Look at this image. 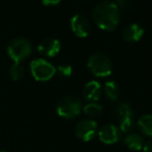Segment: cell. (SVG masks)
Wrapping results in <instances>:
<instances>
[{
    "instance_id": "cell-11",
    "label": "cell",
    "mask_w": 152,
    "mask_h": 152,
    "mask_svg": "<svg viewBox=\"0 0 152 152\" xmlns=\"http://www.w3.org/2000/svg\"><path fill=\"white\" fill-rule=\"evenodd\" d=\"M143 35H144V29L141 25L137 23L128 24L122 30V38L124 42H129V44L139 42L143 37Z\"/></svg>"
},
{
    "instance_id": "cell-9",
    "label": "cell",
    "mask_w": 152,
    "mask_h": 152,
    "mask_svg": "<svg viewBox=\"0 0 152 152\" xmlns=\"http://www.w3.org/2000/svg\"><path fill=\"white\" fill-rule=\"evenodd\" d=\"M60 42L56 38L47 37L38 44L37 50L42 55L47 57H55L60 52Z\"/></svg>"
},
{
    "instance_id": "cell-4",
    "label": "cell",
    "mask_w": 152,
    "mask_h": 152,
    "mask_svg": "<svg viewBox=\"0 0 152 152\" xmlns=\"http://www.w3.org/2000/svg\"><path fill=\"white\" fill-rule=\"evenodd\" d=\"M82 102L78 97L72 95L64 96L58 102L56 107L57 114L62 118L72 119L79 116L82 112Z\"/></svg>"
},
{
    "instance_id": "cell-7",
    "label": "cell",
    "mask_w": 152,
    "mask_h": 152,
    "mask_svg": "<svg viewBox=\"0 0 152 152\" xmlns=\"http://www.w3.org/2000/svg\"><path fill=\"white\" fill-rule=\"evenodd\" d=\"M75 134L80 140L88 142L97 134V123L92 119H82L77 123L75 127Z\"/></svg>"
},
{
    "instance_id": "cell-14",
    "label": "cell",
    "mask_w": 152,
    "mask_h": 152,
    "mask_svg": "<svg viewBox=\"0 0 152 152\" xmlns=\"http://www.w3.org/2000/svg\"><path fill=\"white\" fill-rule=\"evenodd\" d=\"M138 127L141 132L152 137V115H143L138 120Z\"/></svg>"
},
{
    "instance_id": "cell-13",
    "label": "cell",
    "mask_w": 152,
    "mask_h": 152,
    "mask_svg": "<svg viewBox=\"0 0 152 152\" xmlns=\"http://www.w3.org/2000/svg\"><path fill=\"white\" fill-rule=\"evenodd\" d=\"M124 144L130 150L140 151L144 148V139L139 134H129L124 139Z\"/></svg>"
},
{
    "instance_id": "cell-12",
    "label": "cell",
    "mask_w": 152,
    "mask_h": 152,
    "mask_svg": "<svg viewBox=\"0 0 152 152\" xmlns=\"http://www.w3.org/2000/svg\"><path fill=\"white\" fill-rule=\"evenodd\" d=\"M102 86L97 81H90L86 83L83 88V96L87 102H95L102 95Z\"/></svg>"
},
{
    "instance_id": "cell-23",
    "label": "cell",
    "mask_w": 152,
    "mask_h": 152,
    "mask_svg": "<svg viewBox=\"0 0 152 152\" xmlns=\"http://www.w3.org/2000/svg\"><path fill=\"white\" fill-rule=\"evenodd\" d=\"M0 152H6V151H0Z\"/></svg>"
},
{
    "instance_id": "cell-2",
    "label": "cell",
    "mask_w": 152,
    "mask_h": 152,
    "mask_svg": "<svg viewBox=\"0 0 152 152\" xmlns=\"http://www.w3.org/2000/svg\"><path fill=\"white\" fill-rule=\"evenodd\" d=\"M87 67L92 75L98 78L108 77L112 72V62L106 54L100 52L93 53L87 61Z\"/></svg>"
},
{
    "instance_id": "cell-16",
    "label": "cell",
    "mask_w": 152,
    "mask_h": 152,
    "mask_svg": "<svg viewBox=\"0 0 152 152\" xmlns=\"http://www.w3.org/2000/svg\"><path fill=\"white\" fill-rule=\"evenodd\" d=\"M83 112L90 118H95L98 117L102 112V108L100 104H98L97 102H88L87 104H85L83 107Z\"/></svg>"
},
{
    "instance_id": "cell-20",
    "label": "cell",
    "mask_w": 152,
    "mask_h": 152,
    "mask_svg": "<svg viewBox=\"0 0 152 152\" xmlns=\"http://www.w3.org/2000/svg\"><path fill=\"white\" fill-rule=\"evenodd\" d=\"M61 0H42V4L46 6H53V5H57V4L60 2Z\"/></svg>"
},
{
    "instance_id": "cell-22",
    "label": "cell",
    "mask_w": 152,
    "mask_h": 152,
    "mask_svg": "<svg viewBox=\"0 0 152 152\" xmlns=\"http://www.w3.org/2000/svg\"><path fill=\"white\" fill-rule=\"evenodd\" d=\"M102 1H109V0H102Z\"/></svg>"
},
{
    "instance_id": "cell-8",
    "label": "cell",
    "mask_w": 152,
    "mask_h": 152,
    "mask_svg": "<svg viewBox=\"0 0 152 152\" xmlns=\"http://www.w3.org/2000/svg\"><path fill=\"white\" fill-rule=\"evenodd\" d=\"M70 28L78 37H87L91 32V24L85 16L77 14L70 19Z\"/></svg>"
},
{
    "instance_id": "cell-17",
    "label": "cell",
    "mask_w": 152,
    "mask_h": 152,
    "mask_svg": "<svg viewBox=\"0 0 152 152\" xmlns=\"http://www.w3.org/2000/svg\"><path fill=\"white\" fill-rule=\"evenodd\" d=\"M25 68L19 62H15L10 68V76L14 81H19L24 77Z\"/></svg>"
},
{
    "instance_id": "cell-15",
    "label": "cell",
    "mask_w": 152,
    "mask_h": 152,
    "mask_svg": "<svg viewBox=\"0 0 152 152\" xmlns=\"http://www.w3.org/2000/svg\"><path fill=\"white\" fill-rule=\"evenodd\" d=\"M119 86L114 81H108L104 84V94L110 100H116L119 96Z\"/></svg>"
},
{
    "instance_id": "cell-18",
    "label": "cell",
    "mask_w": 152,
    "mask_h": 152,
    "mask_svg": "<svg viewBox=\"0 0 152 152\" xmlns=\"http://www.w3.org/2000/svg\"><path fill=\"white\" fill-rule=\"evenodd\" d=\"M56 72L61 78H69L72 74V67L68 64H60L56 68Z\"/></svg>"
},
{
    "instance_id": "cell-21",
    "label": "cell",
    "mask_w": 152,
    "mask_h": 152,
    "mask_svg": "<svg viewBox=\"0 0 152 152\" xmlns=\"http://www.w3.org/2000/svg\"><path fill=\"white\" fill-rule=\"evenodd\" d=\"M143 151H144V152H152V140L149 141L146 145H144Z\"/></svg>"
},
{
    "instance_id": "cell-6",
    "label": "cell",
    "mask_w": 152,
    "mask_h": 152,
    "mask_svg": "<svg viewBox=\"0 0 152 152\" xmlns=\"http://www.w3.org/2000/svg\"><path fill=\"white\" fill-rule=\"evenodd\" d=\"M115 113L119 120V126L122 132L127 134L134 127V114L130 106L125 102H121L117 104L115 108Z\"/></svg>"
},
{
    "instance_id": "cell-10",
    "label": "cell",
    "mask_w": 152,
    "mask_h": 152,
    "mask_svg": "<svg viewBox=\"0 0 152 152\" xmlns=\"http://www.w3.org/2000/svg\"><path fill=\"white\" fill-rule=\"evenodd\" d=\"M98 138L104 144H115L120 140V130L113 124H107L99 129Z\"/></svg>"
},
{
    "instance_id": "cell-3",
    "label": "cell",
    "mask_w": 152,
    "mask_h": 152,
    "mask_svg": "<svg viewBox=\"0 0 152 152\" xmlns=\"http://www.w3.org/2000/svg\"><path fill=\"white\" fill-rule=\"evenodd\" d=\"M32 53V44L25 37L14 38L7 46V55L15 62L27 59Z\"/></svg>"
},
{
    "instance_id": "cell-5",
    "label": "cell",
    "mask_w": 152,
    "mask_h": 152,
    "mask_svg": "<svg viewBox=\"0 0 152 152\" xmlns=\"http://www.w3.org/2000/svg\"><path fill=\"white\" fill-rule=\"evenodd\" d=\"M30 72L34 79L39 82H46L54 77L56 67L46 59H34L30 63Z\"/></svg>"
},
{
    "instance_id": "cell-19",
    "label": "cell",
    "mask_w": 152,
    "mask_h": 152,
    "mask_svg": "<svg viewBox=\"0 0 152 152\" xmlns=\"http://www.w3.org/2000/svg\"><path fill=\"white\" fill-rule=\"evenodd\" d=\"M114 4L118 7V10H125L129 7L130 5V0H114Z\"/></svg>"
},
{
    "instance_id": "cell-1",
    "label": "cell",
    "mask_w": 152,
    "mask_h": 152,
    "mask_svg": "<svg viewBox=\"0 0 152 152\" xmlns=\"http://www.w3.org/2000/svg\"><path fill=\"white\" fill-rule=\"evenodd\" d=\"M92 18L100 29L113 31L120 22V10L113 1H102L94 6Z\"/></svg>"
}]
</instances>
